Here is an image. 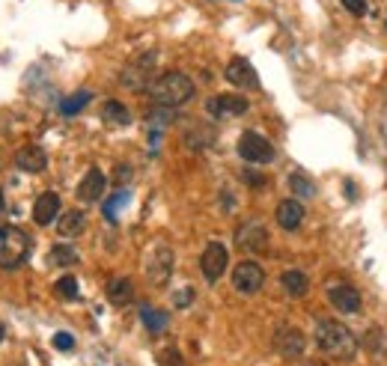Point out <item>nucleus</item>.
I'll list each match as a JSON object with an SVG mask.
<instances>
[{
  "label": "nucleus",
  "mask_w": 387,
  "mask_h": 366,
  "mask_svg": "<svg viewBox=\"0 0 387 366\" xmlns=\"http://www.w3.org/2000/svg\"><path fill=\"white\" fill-rule=\"evenodd\" d=\"M146 96L152 98L155 107L176 110L194 98V81L185 72H164L146 86Z\"/></svg>",
  "instance_id": "f257e3e1"
},
{
  "label": "nucleus",
  "mask_w": 387,
  "mask_h": 366,
  "mask_svg": "<svg viewBox=\"0 0 387 366\" xmlns=\"http://www.w3.org/2000/svg\"><path fill=\"white\" fill-rule=\"evenodd\" d=\"M316 346L324 351L328 358H336V360H348L358 351V339L355 334L348 331L346 325L334 322V319H322L316 325Z\"/></svg>",
  "instance_id": "f03ea898"
},
{
  "label": "nucleus",
  "mask_w": 387,
  "mask_h": 366,
  "mask_svg": "<svg viewBox=\"0 0 387 366\" xmlns=\"http://www.w3.org/2000/svg\"><path fill=\"white\" fill-rule=\"evenodd\" d=\"M30 256V235L18 226H0V268H18Z\"/></svg>",
  "instance_id": "7ed1b4c3"
},
{
  "label": "nucleus",
  "mask_w": 387,
  "mask_h": 366,
  "mask_svg": "<svg viewBox=\"0 0 387 366\" xmlns=\"http://www.w3.org/2000/svg\"><path fill=\"white\" fill-rule=\"evenodd\" d=\"M155 54H143V57H137L131 60L126 69H122L119 74V84L126 86V90H134V93H146V86L152 84L158 74H155Z\"/></svg>",
  "instance_id": "20e7f679"
},
{
  "label": "nucleus",
  "mask_w": 387,
  "mask_h": 366,
  "mask_svg": "<svg viewBox=\"0 0 387 366\" xmlns=\"http://www.w3.org/2000/svg\"><path fill=\"white\" fill-rule=\"evenodd\" d=\"M262 283H265V271H262V265L254 262V259H244L232 268V289L242 295H256Z\"/></svg>",
  "instance_id": "39448f33"
},
{
  "label": "nucleus",
  "mask_w": 387,
  "mask_h": 366,
  "mask_svg": "<svg viewBox=\"0 0 387 366\" xmlns=\"http://www.w3.org/2000/svg\"><path fill=\"white\" fill-rule=\"evenodd\" d=\"M227 265H230V250L223 247L221 242H209L206 250H203V256H199V268H203V277L209 283H218L223 271H227Z\"/></svg>",
  "instance_id": "423d86ee"
},
{
  "label": "nucleus",
  "mask_w": 387,
  "mask_h": 366,
  "mask_svg": "<svg viewBox=\"0 0 387 366\" xmlns=\"http://www.w3.org/2000/svg\"><path fill=\"white\" fill-rule=\"evenodd\" d=\"M239 155L251 164H271L274 161V146L256 131H244L239 137Z\"/></svg>",
  "instance_id": "0eeeda50"
},
{
  "label": "nucleus",
  "mask_w": 387,
  "mask_h": 366,
  "mask_svg": "<svg viewBox=\"0 0 387 366\" xmlns=\"http://www.w3.org/2000/svg\"><path fill=\"white\" fill-rule=\"evenodd\" d=\"M235 244L247 254H262L268 247V230L259 221H244L239 230H235Z\"/></svg>",
  "instance_id": "6e6552de"
},
{
  "label": "nucleus",
  "mask_w": 387,
  "mask_h": 366,
  "mask_svg": "<svg viewBox=\"0 0 387 366\" xmlns=\"http://www.w3.org/2000/svg\"><path fill=\"white\" fill-rule=\"evenodd\" d=\"M170 274H173V250L161 244L152 250V256L146 262V277L152 280V286H164L170 280Z\"/></svg>",
  "instance_id": "1a4fd4ad"
},
{
  "label": "nucleus",
  "mask_w": 387,
  "mask_h": 366,
  "mask_svg": "<svg viewBox=\"0 0 387 366\" xmlns=\"http://www.w3.org/2000/svg\"><path fill=\"white\" fill-rule=\"evenodd\" d=\"M227 81L232 86H239V90H256L259 74H256V69L251 66V60L247 57H232L230 66H227Z\"/></svg>",
  "instance_id": "9d476101"
},
{
  "label": "nucleus",
  "mask_w": 387,
  "mask_h": 366,
  "mask_svg": "<svg viewBox=\"0 0 387 366\" xmlns=\"http://www.w3.org/2000/svg\"><path fill=\"white\" fill-rule=\"evenodd\" d=\"M274 348H277L283 358L295 360V358L304 355L307 339H304V334L298 331V327H277V334H274Z\"/></svg>",
  "instance_id": "9b49d317"
},
{
  "label": "nucleus",
  "mask_w": 387,
  "mask_h": 366,
  "mask_svg": "<svg viewBox=\"0 0 387 366\" xmlns=\"http://www.w3.org/2000/svg\"><path fill=\"white\" fill-rule=\"evenodd\" d=\"M247 98L244 96H232V93H223V96H215V98H209L206 102V110L211 113V117H242V113H247Z\"/></svg>",
  "instance_id": "f8f14e48"
},
{
  "label": "nucleus",
  "mask_w": 387,
  "mask_h": 366,
  "mask_svg": "<svg viewBox=\"0 0 387 366\" xmlns=\"http://www.w3.org/2000/svg\"><path fill=\"white\" fill-rule=\"evenodd\" d=\"M324 295H328L331 304L340 310V313H358L360 310V295L355 286L348 283H336V286H328L324 289Z\"/></svg>",
  "instance_id": "ddd939ff"
},
{
  "label": "nucleus",
  "mask_w": 387,
  "mask_h": 366,
  "mask_svg": "<svg viewBox=\"0 0 387 366\" xmlns=\"http://www.w3.org/2000/svg\"><path fill=\"white\" fill-rule=\"evenodd\" d=\"M105 185H107V176L98 167H93L78 185V200H81V203H96V200H102Z\"/></svg>",
  "instance_id": "4468645a"
},
{
  "label": "nucleus",
  "mask_w": 387,
  "mask_h": 366,
  "mask_svg": "<svg viewBox=\"0 0 387 366\" xmlns=\"http://www.w3.org/2000/svg\"><path fill=\"white\" fill-rule=\"evenodd\" d=\"M15 164H18V170H24V173H42L48 167V155L42 152L39 146H21L15 152Z\"/></svg>",
  "instance_id": "2eb2a0df"
},
{
  "label": "nucleus",
  "mask_w": 387,
  "mask_h": 366,
  "mask_svg": "<svg viewBox=\"0 0 387 366\" xmlns=\"http://www.w3.org/2000/svg\"><path fill=\"white\" fill-rule=\"evenodd\" d=\"M57 211H60V197L54 191H45L33 206V221L39 226H48L57 221Z\"/></svg>",
  "instance_id": "dca6fc26"
},
{
  "label": "nucleus",
  "mask_w": 387,
  "mask_h": 366,
  "mask_svg": "<svg viewBox=\"0 0 387 366\" xmlns=\"http://www.w3.org/2000/svg\"><path fill=\"white\" fill-rule=\"evenodd\" d=\"M301 221H304V206L298 203V200H283L277 206V223L286 233H295L298 226H301Z\"/></svg>",
  "instance_id": "f3484780"
},
{
  "label": "nucleus",
  "mask_w": 387,
  "mask_h": 366,
  "mask_svg": "<svg viewBox=\"0 0 387 366\" xmlns=\"http://www.w3.org/2000/svg\"><path fill=\"white\" fill-rule=\"evenodd\" d=\"M84 226H86V214H84L81 209H72V211H63V214H60L57 233L66 235V238H74V235L84 233Z\"/></svg>",
  "instance_id": "a211bd4d"
},
{
  "label": "nucleus",
  "mask_w": 387,
  "mask_h": 366,
  "mask_svg": "<svg viewBox=\"0 0 387 366\" xmlns=\"http://www.w3.org/2000/svg\"><path fill=\"white\" fill-rule=\"evenodd\" d=\"M131 298H134V283L129 280V277H117V280H110V286H107V301H110V304L126 307Z\"/></svg>",
  "instance_id": "6ab92c4d"
},
{
  "label": "nucleus",
  "mask_w": 387,
  "mask_h": 366,
  "mask_svg": "<svg viewBox=\"0 0 387 366\" xmlns=\"http://www.w3.org/2000/svg\"><path fill=\"white\" fill-rule=\"evenodd\" d=\"M280 283H283V289H286V292H289L292 298H304V295H307V289H310V280H307V274H304V271H298V268H289V271H283Z\"/></svg>",
  "instance_id": "aec40b11"
},
{
  "label": "nucleus",
  "mask_w": 387,
  "mask_h": 366,
  "mask_svg": "<svg viewBox=\"0 0 387 366\" xmlns=\"http://www.w3.org/2000/svg\"><path fill=\"white\" fill-rule=\"evenodd\" d=\"M102 119L107 125H129L131 122V113H129V107L122 105V102L110 98V102H105V107H102Z\"/></svg>",
  "instance_id": "412c9836"
},
{
  "label": "nucleus",
  "mask_w": 387,
  "mask_h": 366,
  "mask_svg": "<svg viewBox=\"0 0 387 366\" xmlns=\"http://www.w3.org/2000/svg\"><path fill=\"white\" fill-rule=\"evenodd\" d=\"M90 102H93V93H90V90L72 93L69 98H63V102H60V113H63V117H74V113H81Z\"/></svg>",
  "instance_id": "4be33fe9"
},
{
  "label": "nucleus",
  "mask_w": 387,
  "mask_h": 366,
  "mask_svg": "<svg viewBox=\"0 0 387 366\" xmlns=\"http://www.w3.org/2000/svg\"><path fill=\"white\" fill-rule=\"evenodd\" d=\"M140 319H143V325H146L149 334H161V331L167 327V313H161V310L149 307V304L140 307Z\"/></svg>",
  "instance_id": "5701e85b"
},
{
  "label": "nucleus",
  "mask_w": 387,
  "mask_h": 366,
  "mask_svg": "<svg viewBox=\"0 0 387 366\" xmlns=\"http://www.w3.org/2000/svg\"><path fill=\"white\" fill-rule=\"evenodd\" d=\"M289 188L295 191V200L316 197V185H313V179H310L307 173H292V176H289Z\"/></svg>",
  "instance_id": "b1692460"
},
{
  "label": "nucleus",
  "mask_w": 387,
  "mask_h": 366,
  "mask_svg": "<svg viewBox=\"0 0 387 366\" xmlns=\"http://www.w3.org/2000/svg\"><path fill=\"white\" fill-rule=\"evenodd\" d=\"M48 262L57 265V268H69V265L78 262V250L69 247V244H54L51 254H48Z\"/></svg>",
  "instance_id": "393cba45"
},
{
  "label": "nucleus",
  "mask_w": 387,
  "mask_h": 366,
  "mask_svg": "<svg viewBox=\"0 0 387 366\" xmlns=\"http://www.w3.org/2000/svg\"><path fill=\"white\" fill-rule=\"evenodd\" d=\"M129 200H131V194L129 191H117L114 197L105 203V218L107 221H117V214H119V209H126L129 206Z\"/></svg>",
  "instance_id": "a878e982"
},
{
  "label": "nucleus",
  "mask_w": 387,
  "mask_h": 366,
  "mask_svg": "<svg viewBox=\"0 0 387 366\" xmlns=\"http://www.w3.org/2000/svg\"><path fill=\"white\" fill-rule=\"evenodd\" d=\"M54 292H57L60 298H63V301H78V280H74L72 274L60 277L57 286H54Z\"/></svg>",
  "instance_id": "bb28decb"
},
{
  "label": "nucleus",
  "mask_w": 387,
  "mask_h": 366,
  "mask_svg": "<svg viewBox=\"0 0 387 366\" xmlns=\"http://www.w3.org/2000/svg\"><path fill=\"white\" fill-rule=\"evenodd\" d=\"M158 363H161V366H185V363H182V355H179L176 348H164V351H161Z\"/></svg>",
  "instance_id": "cd10ccee"
},
{
  "label": "nucleus",
  "mask_w": 387,
  "mask_h": 366,
  "mask_svg": "<svg viewBox=\"0 0 387 366\" xmlns=\"http://www.w3.org/2000/svg\"><path fill=\"white\" fill-rule=\"evenodd\" d=\"M51 343H54V348H57V351H72V348H74V336H72V334H66V331H60V334H54Z\"/></svg>",
  "instance_id": "c85d7f7f"
},
{
  "label": "nucleus",
  "mask_w": 387,
  "mask_h": 366,
  "mask_svg": "<svg viewBox=\"0 0 387 366\" xmlns=\"http://www.w3.org/2000/svg\"><path fill=\"white\" fill-rule=\"evenodd\" d=\"M340 4L352 12L355 18H360V15H367V0H340Z\"/></svg>",
  "instance_id": "c756f323"
},
{
  "label": "nucleus",
  "mask_w": 387,
  "mask_h": 366,
  "mask_svg": "<svg viewBox=\"0 0 387 366\" xmlns=\"http://www.w3.org/2000/svg\"><path fill=\"white\" fill-rule=\"evenodd\" d=\"M191 301H194V289L191 286H185V289H179V292L173 295V304H176V307H188Z\"/></svg>",
  "instance_id": "7c9ffc66"
},
{
  "label": "nucleus",
  "mask_w": 387,
  "mask_h": 366,
  "mask_svg": "<svg viewBox=\"0 0 387 366\" xmlns=\"http://www.w3.org/2000/svg\"><path fill=\"white\" fill-rule=\"evenodd\" d=\"M242 179H244L247 185H256V188L265 185V179H262V173H254V170H244V173H242Z\"/></svg>",
  "instance_id": "2f4dec72"
},
{
  "label": "nucleus",
  "mask_w": 387,
  "mask_h": 366,
  "mask_svg": "<svg viewBox=\"0 0 387 366\" xmlns=\"http://www.w3.org/2000/svg\"><path fill=\"white\" fill-rule=\"evenodd\" d=\"M114 179L117 182H129L131 179V167H129V164H119V167L114 170Z\"/></svg>",
  "instance_id": "473e14b6"
},
{
  "label": "nucleus",
  "mask_w": 387,
  "mask_h": 366,
  "mask_svg": "<svg viewBox=\"0 0 387 366\" xmlns=\"http://www.w3.org/2000/svg\"><path fill=\"white\" fill-rule=\"evenodd\" d=\"M4 336H6V327H4V322H0V343H4Z\"/></svg>",
  "instance_id": "72a5a7b5"
},
{
  "label": "nucleus",
  "mask_w": 387,
  "mask_h": 366,
  "mask_svg": "<svg viewBox=\"0 0 387 366\" xmlns=\"http://www.w3.org/2000/svg\"><path fill=\"white\" fill-rule=\"evenodd\" d=\"M6 209V200H4V191H0V211Z\"/></svg>",
  "instance_id": "f704fd0d"
},
{
  "label": "nucleus",
  "mask_w": 387,
  "mask_h": 366,
  "mask_svg": "<svg viewBox=\"0 0 387 366\" xmlns=\"http://www.w3.org/2000/svg\"><path fill=\"white\" fill-rule=\"evenodd\" d=\"M304 366H319V363H304Z\"/></svg>",
  "instance_id": "c9c22d12"
}]
</instances>
